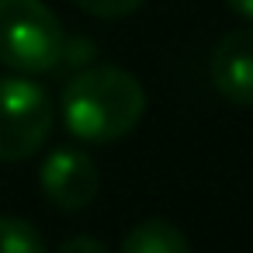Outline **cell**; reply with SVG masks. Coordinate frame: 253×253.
I'll return each mask as SVG.
<instances>
[{
    "label": "cell",
    "instance_id": "cell-1",
    "mask_svg": "<svg viewBox=\"0 0 253 253\" xmlns=\"http://www.w3.org/2000/svg\"><path fill=\"white\" fill-rule=\"evenodd\" d=\"M146 115L142 84L122 66H87L63 90V122L84 142H115Z\"/></svg>",
    "mask_w": 253,
    "mask_h": 253
},
{
    "label": "cell",
    "instance_id": "cell-9",
    "mask_svg": "<svg viewBox=\"0 0 253 253\" xmlns=\"http://www.w3.org/2000/svg\"><path fill=\"white\" fill-rule=\"evenodd\" d=\"M56 253H108V246H104L101 239H94V236H73V239H66Z\"/></svg>",
    "mask_w": 253,
    "mask_h": 253
},
{
    "label": "cell",
    "instance_id": "cell-2",
    "mask_svg": "<svg viewBox=\"0 0 253 253\" xmlns=\"http://www.w3.org/2000/svg\"><path fill=\"white\" fill-rule=\"evenodd\" d=\"M66 56V32L42 0H0V63L18 73H49Z\"/></svg>",
    "mask_w": 253,
    "mask_h": 253
},
{
    "label": "cell",
    "instance_id": "cell-6",
    "mask_svg": "<svg viewBox=\"0 0 253 253\" xmlns=\"http://www.w3.org/2000/svg\"><path fill=\"white\" fill-rule=\"evenodd\" d=\"M122 253H191L184 232L167 218H146L122 239Z\"/></svg>",
    "mask_w": 253,
    "mask_h": 253
},
{
    "label": "cell",
    "instance_id": "cell-7",
    "mask_svg": "<svg viewBox=\"0 0 253 253\" xmlns=\"http://www.w3.org/2000/svg\"><path fill=\"white\" fill-rule=\"evenodd\" d=\"M0 253H45V239L28 218L0 215Z\"/></svg>",
    "mask_w": 253,
    "mask_h": 253
},
{
    "label": "cell",
    "instance_id": "cell-10",
    "mask_svg": "<svg viewBox=\"0 0 253 253\" xmlns=\"http://www.w3.org/2000/svg\"><path fill=\"white\" fill-rule=\"evenodd\" d=\"M225 4H229L236 14H243V18H250V21H253V0H225Z\"/></svg>",
    "mask_w": 253,
    "mask_h": 253
},
{
    "label": "cell",
    "instance_id": "cell-5",
    "mask_svg": "<svg viewBox=\"0 0 253 253\" xmlns=\"http://www.w3.org/2000/svg\"><path fill=\"white\" fill-rule=\"evenodd\" d=\"M208 73L225 101L253 108V28L222 35L211 49Z\"/></svg>",
    "mask_w": 253,
    "mask_h": 253
},
{
    "label": "cell",
    "instance_id": "cell-8",
    "mask_svg": "<svg viewBox=\"0 0 253 253\" xmlns=\"http://www.w3.org/2000/svg\"><path fill=\"white\" fill-rule=\"evenodd\" d=\"M73 4L94 18H128L142 7V0H73Z\"/></svg>",
    "mask_w": 253,
    "mask_h": 253
},
{
    "label": "cell",
    "instance_id": "cell-4",
    "mask_svg": "<svg viewBox=\"0 0 253 253\" xmlns=\"http://www.w3.org/2000/svg\"><path fill=\"white\" fill-rule=\"evenodd\" d=\"M39 184H42V194L63 208V211H80L87 208L97 191H101V177H97V163L77 149V146H59L52 149L42 167H39Z\"/></svg>",
    "mask_w": 253,
    "mask_h": 253
},
{
    "label": "cell",
    "instance_id": "cell-3",
    "mask_svg": "<svg viewBox=\"0 0 253 253\" xmlns=\"http://www.w3.org/2000/svg\"><path fill=\"white\" fill-rule=\"evenodd\" d=\"M52 97L21 77H0V163L35 156L52 135Z\"/></svg>",
    "mask_w": 253,
    "mask_h": 253
}]
</instances>
